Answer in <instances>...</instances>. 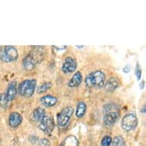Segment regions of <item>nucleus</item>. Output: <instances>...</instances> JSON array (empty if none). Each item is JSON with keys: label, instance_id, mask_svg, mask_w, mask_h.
Masks as SVG:
<instances>
[{"label": "nucleus", "instance_id": "f8f14e48", "mask_svg": "<svg viewBox=\"0 0 146 146\" xmlns=\"http://www.w3.org/2000/svg\"><path fill=\"white\" fill-rule=\"evenodd\" d=\"M82 80H83V75H82V73L80 71H77L73 75V77L70 78V80L68 82V86L70 87H77L79 86L82 83Z\"/></svg>", "mask_w": 146, "mask_h": 146}, {"label": "nucleus", "instance_id": "4be33fe9", "mask_svg": "<svg viewBox=\"0 0 146 146\" xmlns=\"http://www.w3.org/2000/svg\"><path fill=\"white\" fill-rule=\"evenodd\" d=\"M141 73H142V70H141V68L140 67V64H139V62H137L136 66H135V74L138 80H141Z\"/></svg>", "mask_w": 146, "mask_h": 146}, {"label": "nucleus", "instance_id": "4468645a", "mask_svg": "<svg viewBox=\"0 0 146 146\" xmlns=\"http://www.w3.org/2000/svg\"><path fill=\"white\" fill-rule=\"evenodd\" d=\"M36 64H37V61L35 60V58L31 56V54L27 55L22 61V65H23L25 69L27 70H33L35 67Z\"/></svg>", "mask_w": 146, "mask_h": 146}, {"label": "nucleus", "instance_id": "6ab92c4d", "mask_svg": "<svg viewBox=\"0 0 146 146\" xmlns=\"http://www.w3.org/2000/svg\"><path fill=\"white\" fill-rule=\"evenodd\" d=\"M52 86V84L50 82H47V83H44L41 86H39L38 87V94H43V93H45L48 90H50Z\"/></svg>", "mask_w": 146, "mask_h": 146}, {"label": "nucleus", "instance_id": "2eb2a0df", "mask_svg": "<svg viewBox=\"0 0 146 146\" xmlns=\"http://www.w3.org/2000/svg\"><path fill=\"white\" fill-rule=\"evenodd\" d=\"M45 116V110L42 107H38L35 109L31 113V119L35 122H41Z\"/></svg>", "mask_w": 146, "mask_h": 146}, {"label": "nucleus", "instance_id": "dca6fc26", "mask_svg": "<svg viewBox=\"0 0 146 146\" xmlns=\"http://www.w3.org/2000/svg\"><path fill=\"white\" fill-rule=\"evenodd\" d=\"M86 112V105L84 101H80L78 102L76 108V112H75V115L78 119H80L85 115Z\"/></svg>", "mask_w": 146, "mask_h": 146}, {"label": "nucleus", "instance_id": "9d476101", "mask_svg": "<svg viewBox=\"0 0 146 146\" xmlns=\"http://www.w3.org/2000/svg\"><path fill=\"white\" fill-rule=\"evenodd\" d=\"M18 90H17V84L15 81L11 82L9 86H8L7 89H6V92H5V96H7L8 100L10 101H12V100H14L15 98V96L17 95Z\"/></svg>", "mask_w": 146, "mask_h": 146}, {"label": "nucleus", "instance_id": "a878e982", "mask_svg": "<svg viewBox=\"0 0 146 146\" xmlns=\"http://www.w3.org/2000/svg\"><path fill=\"white\" fill-rule=\"evenodd\" d=\"M141 112L143 113H145V106H144L143 108H142V110H141Z\"/></svg>", "mask_w": 146, "mask_h": 146}, {"label": "nucleus", "instance_id": "393cba45", "mask_svg": "<svg viewBox=\"0 0 146 146\" xmlns=\"http://www.w3.org/2000/svg\"><path fill=\"white\" fill-rule=\"evenodd\" d=\"M144 84H145V81H142V83H141V84H140V89H141V90L143 89Z\"/></svg>", "mask_w": 146, "mask_h": 146}, {"label": "nucleus", "instance_id": "ddd939ff", "mask_svg": "<svg viewBox=\"0 0 146 146\" xmlns=\"http://www.w3.org/2000/svg\"><path fill=\"white\" fill-rule=\"evenodd\" d=\"M119 85V82L116 77H110L107 81L104 84V88L107 92H113L118 88Z\"/></svg>", "mask_w": 146, "mask_h": 146}, {"label": "nucleus", "instance_id": "39448f33", "mask_svg": "<svg viewBox=\"0 0 146 146\" xmlns=\"http://www.w3.org/2000/svg\"><path fill=\"white\" fill-rule=\"evenodd\" d=\"M122 129L126 132H130L135 129L138 125V118L134 113H128L122 118L121 122Z\"/></svg>", "mask_w": 146, "mask_h": 146}, {"label": "nucleus", "instance_id": "f3484780", "mask_svg": "<svg viewBox=\"0 0 146 146\" xmlns=\"http://www.w3.org/2000/svg\"><path fill=\"white\" fill-rule=\"evenodd\" d=\"M78 140L74 135H69L64 139L60 146H78Z\"/></svg>", "mask_w": 146, "mask_h": 146}, {"label": "nucleus", "instance_id": "6e6552de", "mask_svg": "<svg viewBox=\"0 0 146 146\" xmlns=\"http://www.w3.org/2000/svg\"><path fill=\"white\" fill-rule=\"evenodd\" d=\"M77 63L74 58L67 57L64 59L62 64L61 70L64 74H71L77 70Z\"/></svg>", "mask_w": 146, "mask_h": 146}, {"label": "nucleus", "instance_id": "f03ea898", "mask_svg": "<svg viewBox=\"0 0 146 146\" xmlns=\"http://www.w3.org/2000/svg\"><path fill=\"white\" fill-rule=\"evenodd\" d=\"M120 115L119 108L115 104H109L105 107V115L103 116L104 124L108 127L113 126Z\"/></svg>", "mask_w": 146, "mask_h": 146}, {"label": "nucleus", "instance_id": "5701e85b", "mask_svg": "<svg viewBox=\"0 0 146 146\" xmlns=\"http://www.w3.org/2000/svg\"><path fill=\"white\" fill-rule=\"evenodd\" d=\"M39 145L41 146H49L50 142L47 139H41L39 141Z\"/></svg>", "mask_w": 146, "mask_h": 146}, {"label": "nucleus", "instance_id": "9b49d317", "mask_svg": "<svg viewBox=\"0 0 146 146\" xmlns=\"http://www.w3.org/2000/svg\"><path fill=\"white\" fill-rule=\"evenodd\" d=\"M41 104L47 108L52 107L54 106H55L58 103V98L52 95H46V96H42L40 99Z\"/></svg>", "mask_w": 146, "mask_h": 146}, {"label": "nucleus", "instance_id": "412c9836", "mask_svg": "<svg viewBox=\"0 0 146 146\" xmlns=\"http://www.w3.org/2000/svg\"><path fill=\"white\" fill-rule=\"evenodd\" d=\"M112 141H113L112 137L110 136V135H105L101 141V145L110 146V145L112 144Z\"/></svg>", "mask_w": 146, "mask_h": 146}, {"label": "nucleus", "instance_id": "0eeeda50", "mask_svg": "<svg viewBox=\"0 0 146 146\" xmlns=\"http://www.w3.org/2000/svg\"><path fill=\"white\" fill-rule=\"evenodd\" d=\"M40 129L43 132L47 135H50L55 127V122L52 116H44L40 122Z\"/></svg>", "mask_w": 146, "mask_h": 146}, {"label": "nucleus", "instance_id": "b1692460", "mask_svg": "<svg viewBox=\"0 0 146 146\" xmlns=\"http://www.w3.org/2000/svg\"><path fill=\"white\" fill-rule=\"evenodd\" d=\"M123 72L125 73V74H128V73H129L130 70H131V65L130 64H126L123 67V69H122Z\"/></svg>", "mask_w": 146, "mask_h": 146}, {"label": "nucleus", "instance_id": "a211bd4d", "mask_svg": "<svg viewBox=\"0 0 146 146\" xmlns=\"http://www.w3.org/2000/svg\"><path fill=\"white\" fill-rule=\"evenodd\" d=\"M113 146H125V139L121 135L115 136L112 141Z\"/></svg>", "mask_w": 146, "mask_h": 146}, {"label": "nucleus", "instance_id": "aec40b11", "mask_svg": "<svg viewBox=\"0 0 146 146\" xmlns=\"http://www.w3.org/2000/svg\"><path fill=\"white\" fill-rule=\"evenodd\" d=\"M9 103V100H8L5 94H1L0 95V106H2L3 108H6L8 107Z\"/></svg>", "mask_w": 146, "mask_h": 146}, {"label": "nucleus", "instance_id": "20e7f679", "mask_svg": "<svg viewBox=\"0 0 146 146\" xmlns=\"http://www.w3.org/2000/svg\"><path fill=\"white\" fill-rule=\"evenodd\" d=\"M74 113V109L71 106H66L58 113L57 115V123L60 129H64L69 123Z\"/></svg>", "mask_w": 146, "mask_h": 146}, {"label": "nucleus", "instance_id": "cd10ccee", "mask_svg": "<svg viewBox=\"0 0 146 146\" xmlns=\"http://www.w3.org/2000/svg\"><path fill=\"white\" fill-rule=\"evenodd\" d=\"M0 54H1V48H0Z\"/></svg>", "mask_w": 146, "mask_h": 146}, {"label": "nucleus", "instance_id": "bb28decb", "mask_svg": "<svg viewBox=\"0 0 146 146\" xmlns=\"http://www.w3.org/2000/svg\"><path fill=\"white\" fill-rule=\"evenodd\" d=\"M76 47H77V48H84V46H78V45H77V46H76Z\"/></svg>", "mask_w": 146, "mask_h": 146}, {"label": "nucleus", "instance_id": "423d86ee", "mask_svg": "<svg viewBox=\"0 0 146 146\" xmlns=\"http://www.w3.org/2000/svg\"><path fill=\"white\" fill-rule=\"evenodd\" d=\"M18 58L19 53L14 46H5L3 52L0 54V58L3 62H15L18 60Z\"/></svg>", "mask_w": 146, "mask_h": 146}, {"label": "nucleus", "instance_id": "f257e3e1", "mask_svg": "<svg viewBox=\"0 0 146 146\" xmlns=\"http://www.w3.org/2000/svg\"><path fill=\"white\" fill-rule=\"evenodd\" d=\"M106 75L101 70L91 72L85 78V84L89 88H101L104 86Z\"/></svg>", "mask_w": 146, "mask_h": 146}, {"label": "nucleus", "instance_id": "1a4fd4ad", "mask_svg": "<svg viewBox=\"0 0 146 146\" xmlns=\"http://www.w3.org/2000/svg\"><path fill=\"white\" fill-rule=\"evenodd\" d=\"M22 116L20 113L17 112H13L9 115V125L12 128H17L22 122Z\"/></svg>", "mask_w": 146, "mask_h": 146}, {"label": "nucleus", "instance_id": "7ed1b4c3", "mask_svg": "<svg viewBox=\"0 0 146 146\" xmlns=\"http://www.w3.org/2000/svg\"><path fill=\"white\" fill-rule=\"evenodd\" d=\"M37 87V80L35 79H28L19 85L18 92L23 97L30 98L33 96Z\"/></svg>", "mask_w": 146, "mask_h": 146}]
</instances>
